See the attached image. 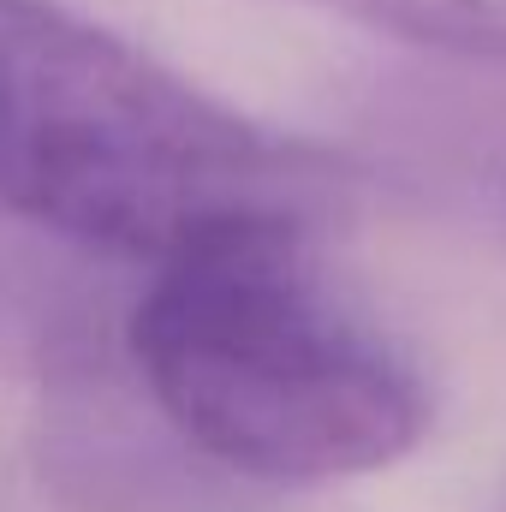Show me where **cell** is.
<instances>
[{
  "mask_svg": "<svg viewBox=\"0 0 506 512\" xmlns=\"http://www.w3.org/2000/svg\"><path fill=\"white\" fill-rule=\"evenodd\" d=\"M346 173L203 96L60 0H0V215L161 262L233 233H310Z\"/></svg>",
  "mask_w": 506,
  "mask_h": 512,
  "instance_id": "obj_1",
  "label": "cell"
},
{
  "mask_svg": "<svg viewBox=\"0 0 506 512\" xmlns=\"http://www.w3.org/2000/svg\"><path fill=\"white\" fill-rule=\"evenodd\" d=\"M126 352L167 417L256 489L370 477L429 429L417 364L310 262V233H233L155 262Z\"/></svg>",
  "mask_w": 506,
  "mask_h": 512,
  "instance_id": "obj_2",
  "label": "cell"
},
{
  "mask_svg": "<svg viewBox=\"0 0 506 512\" xmlns=\"http://www.w3.org/2000/svg\"><path fill=\"white\" fill-rule=\"evenodd\" d=\"M30 453L66 512H262L268 501L167 417L131 352H108V340L42 370Z\"/></svg>",
  "mask_w": 506,
  "mask_h": 512,
  "instance_id": "obj_3",
  "label": "cell"
},
{
  "mask_svg": "<svg viewBox=\"0 0 506 512\" xmlns=\"http://www.w3.org/2000/svg\"><path fill=\"white\" fill-rule=\"evenodd\" d=\"M298 6L370 24L411 48L506 66V0H298Z\"/></svg>",
  "mask_w": 506,
  "mask_h": 512,
  "instance_id": "obj_4",
  "label": "cell"
}]
</instances>
